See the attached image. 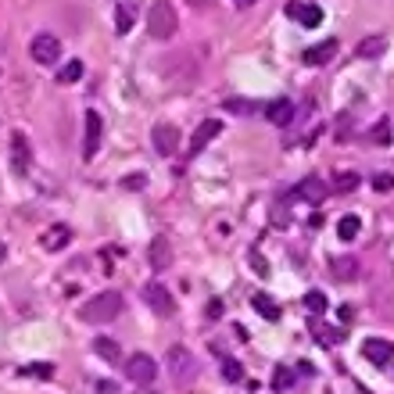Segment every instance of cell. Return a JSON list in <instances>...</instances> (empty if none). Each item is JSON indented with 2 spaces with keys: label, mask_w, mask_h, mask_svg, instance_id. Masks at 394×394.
Listing matches in <instances>:
<instances>
[{
  "label": "cell",
  "mask_w": 394,
  "mask_h": 394,
  "mask_svg": "<svg viewBox=\"0 0 394 394\" xmlns=\"http://www.w3.org/2000/svg\"><path fill=\"white\" fill-rule=\"evenodd\" d=\"M223 376H226L230 384H241V380H244V369H241V362H236V358H223Z\"/></svg>",
  "instance_id": "cell-28"
},
{
  "label": "cell",
  "mask_w": 394,
  "mask_h": 394,
  "mask_svg": "<svg viewBox=\"0 0 394 394\" xmlns=\"http://www.w3.org/2000/svg\"><path fill=\"white\" fill-rule=\"evenodd\" d=\"M362 355H366L373 366H387V362L394 358V344L384 341V337H366L362 341Z\"/></svg>",
  "instance_id": "cell-7"
},
{
  "label": "cell",
  "mask_w": 394,
  "mask_h": 394,
  "mask_svg": "<svg viewBox=\"0 0 394 394\" xmlns=\"http://www.w3.org/2000/svg\"><path fill=\"white\" fill-rule=\"evenodd\" d=\"M287 14H291L294 22H301L305 29L323 25V8H319V4H297V0H291V4H287Z\"/></svg>",
  "instance_id": "cell-9"
},
{
  "label": "cell",
  "mask_w": 394,
  "mask_h": 394,
  "mask_svg": "<svg viewBox=\"0 0 394 394\" xmlns=\"http://www.w3.org/2000/svg\"><path fill=\"white\" fill-rule=\"evenodd\" d=\"M122 186H125V190H140V186H147V176H144V172H136V176H125Z\"/></svg>",
  "instance_id": "cell-31"
},
{
  "label": "cell",
  "mask_w": 394,
  "mask_h": 394,
  "mask_svg": "<svg viewBox=\"0 0 394 394\" xmlns=\"http://www.w3.org/2000/svg\"><path fill=\"white\" fill-rule=\"evenodd\" d=\"M165 366H169V373H172V380L176 384H186L190 376L197 373V366H194V355L186 352V348H169V355H165Z\"/></svg>",
  "instance_id": "cell-4"
},
{
  "label": "cell",
  "mask_w": 394,
  "mask_h": 394,
  "mask_svg": "<svg viewBox=\"0 0 394 394\" xmlns=\"http://www.w3.org/2000/svg\"><path fill=\"white\" fill-rule=\"evenodd\" d=\"M97 394H119V387H115L112 380H101V384H97Z\"/></svg>",
  "instance_id": "cell-34"
},
{
  "label": "cell",
  "mask_w": 394,
  "mask_h": 394,
  "mask_svg": "<svg viewBox=\"0 0 394 394\" xmlns=\"http://www.w3.org/2000/svg\"><path fill=\"white\" fill-rule=\"evenodd\" d=\"M29 51H33V61H36V65H54V61L61 58V43H58L51 33H40Z\"/></svg>",
  "instance_id": "cell-6"
},
{
  "label": "cell",
  "mask_w": 394,
  "mask_h": 394,
  "mask_svg": "<svg viewBox=\"0 0 394 394\" xmlns=\"http://www.w3.org/2000/svg\"><path fill=\"white\" fill-rule=\"evenodd\" d=\"M61 83H65V86H72V83H79V79H83V61H69V65L65 69H61Z\"/></svg>",
  "instance_id": "cell-26"
},
{
  "label": "cell",
  "mask_w": 394,
  "mask_h": 394,
  "mask_svg": "<svg viewBox=\"0 0 394 394\" xmlns=\"http://www.w3.org/2000/svg\"><path fill=\"white\" fill-rule=\"evenodd\" d=\"M176 11H172L169 0H154V4L147 8V33L154 40H172L176 36Z\"/></svg>",
  "instance_id": "cell-2"
},
{
  "label": "cell",
  "mask_w": 394,
  "mask_h": 394,
  "mask_svg": "<svg viewBox=\"0 0 394 394\" xmlns=\"http://www.w3.org/2000/svg\"><path fill=\"white\" fill-rule=\"evenodd\" d=\"M334 54H337V40H323V43L308 47V51L301 54V61H305V65H326Z\"/></svg>",
  "instance_id": "cell-15"
},
{
  "label": "cell",
  "mask_w": 394,
  "mask_h": 394,
  "mask_svg": "<svg viewBox=\"0 0 394 394\" xmlns=\"http://www.w3.org/2000/svg\"><path fill=\"white\" fill-rule=\"evenodd\" d=\"M130 25H133V8L130 4H119L115 8V33L125 36V33H130Z\"/></svg>",
  "instance_id": "cell-24"
},
{
  "label": "cell",
  "mask_w": 394,
  "mask_h": 394,
  "mask_svg": "<svg viewBox=\"0 0 394 394\" xmlns=\"http://www.w3.org/2000/svg\"><path fill=\"white\" fill-rule=\"evenodd\" d=\"M233 4H236V8H251L255 0H233Z\"/></svg>",
  "instance_id": "cell-36"
},
{
  "label": "cell",
  "mask_w": 394,
  "mask_h": 394,
  "mask_svg": "<svg viewBox=\"0 0 394 394\" xmlns=\"http://www.w3.org/2000/svg\"><path fill=\"white\" fill-rule=\"evenodd\" d=\"M69 241H72V230H69L65 223L47 226V230H43V236H40L43 251H65V247H69Z\"/></svg>",
  "instance_id": "cell-11"
},
{
  "label": "cell",
  "mask_w": 394,
  "mask_h": 394,
  "mask_svg": "<svg viewBox=\"0 0 394 394\" xmlns=\"http://www.w3.org/2000/svg\"><path fill=\"white\" fill-rule=\"evenodd\" d=\"M305 308H308L312 315H323V312H326V294H323V291H308V294H305Z\"/></svg>",
  "instance_id": "cell-27"
},
{
  "label": "cell",
  "mask_w": 394,
  "mask_h": 394,
  "mask_svg": "<svg viewBox=\"0 0 394 394\" xmlns=\"http://www.w3.org/2000/svg\"><path fill=\"white\" fill-rule=\"evenodd\" d=\"M4 258H8V247H4V244H0V265H4Z\"/></svg>",
  "instance_id": "cell-37"
},
{
  "label": "cell",
  "mask_w": 394,
  "mask_h": 394,
  "mask_svg": "<svg viewBox=\"0 0 394 394\" xmlns=\"http://www.w3.org/2000/svg\"><path fill=\"white\" fill-rule=\"evenodd\" d=\"M373 190L391 194L394 190V172H376V176H373Z\"/></svg>",
  "instance_id": "cell-29"
},
{
  "label": "cell",
  "mask_w": 394,
  "mask_h": 394,
  "mask_svg": "<svg viewBox=\"0 0 394 394\" xmlns=\"http://www.w3.org/2000/svg\"><path fill=\"white\" fill-rule=\"evenodd\" d=\"M119 315H122V294L119 291H101L79 305V319L90 323V326H104V323L119 319Z\"/></svg>",
  "instance_id": "cell-1"
},
{
  "label": "cell",
  "mask_w": 394,
  "mask_h": 394,
  "mask_svg": "<svg viewBox=\"0 0 394 394\" xmlns=\"http://www.w3.org/2000/svg\"><path fill=\"white\" fill-rule=\"evenodd\" d=\"M154 151L158 154H176L180 151V130L176 125H169V122H162V125H154Z\"/></svg>",
  "instance_id": "cell-8"
},
{
  "label": "cell",
  "mask_w": 394,
  "mask_h": 394,
  "mask_svg": "<svg viewBox=\"0 0 394 394\" xmlns=\"http://www.w3.org/2000/svg\"><path fill=\"white\" fill-rule=\"evenodd\" d=\"M315 334H319V341H323V344H341V334H337V330H326V326H319Z\"/></svg>",
  "instance_id": "cell-32"
},
{
  "label": "cell",
  "mask_w": 394,
  "mask_h": 394,
  "mask_svg": "<svg viewBox=\"0 0 394 394\" xmlns=\"http://www.w3.org/2000/svg\"><path fill=\"white\" fill-rule=\"evenodd\" d=\"M251 265H255L258 273H269V269H265V262H262V255H258V251H251Z\"/></svg>",
  "instance_id": "cell-35"
},
{
  "label": "cell",
  "mask_w": 394,
  "mask_h": 394,
  "mask_svg": "<svg viewBox=\"0 0 394 394\" xmlns=\"http://www.w3.org/2000/svg\"><path fill=\"white\" fill-rule=\"evenodd\" d=\"M384 47H387L384 36H366V40H358V58H380Z\"/></svg>",
  "instance_id": "cell-20"
},
{
  "label": "cell",
  "mask_w": 394,
  "mask_h": 394,
  "mask_svg": "<svg viewBox=\"0 0 394 394\" xmlns=\"http://www.w3.org/2000/svg\"><path fill=\"white\" fill-rule=\"evenodd\" d=\"M93 352H97L101 358H108V362H122V352H119V344L112 337H97L93 341Z\"/></svg>",
  "instance_id": "cell-21"
},
{
  "label": "cell",
  "mask_w": 394,
  "mask_h": 394,
  "mask_svg": "<svg viewBox=\"0 0 394 394\" xmlns=\"http://www.w3.org/2000/svg\"><path fill=\"white\" fill-rule=\"evenodd\" d=\"M11 151H14V169L25 172L29 169V144H25V136H14L11 140Z\"/></svg>",
  "instance_id": "cell-22"
},
{
  "label": "cell",
  "mask_w": 394,
  "mask_h": 394,
  "mask_svg": "<svg viewBox=\"0 0 394 394\" xmlns=\"http://www.w3.org/2000/svg\"><path fill=\"white\" fill-rule=\"evenodd\" d=\"M169 262H172L169 241H165V236H154V241H151V265H154V269H165Z\"/></svg>",
  "instance_id": "cell-18"
},
{
  "label": "cell",
  "mask_w": 394,
  "mask_h": 394,
  "mask_svg": "<svg viewBox=\"0 0 394 394\" xmlns=\"http://www.w3.org/2000/svg\"><path fill=\"white\" fill-rule=\"evenodd\" d=\"M226 108H230V112H236V115H241V112H251V104H244V101H226Z\"/></svg>",
  "instance_id": "cell-33"
},
{
  "label": "cell",
  "mask_w": 394,
  "mask_h": 394,
  "mask_svg": "<svg viewBox=\"0 0 394 394\" xmlns=\"http://www.w3.org/2000/svg\"><path fill=\"white\" fill-rule=\"evenodd\" d=\"M358 186H362V176H358V172H337L334 183H330V190H334V194H355Z\"/></svg>",
  "instance_id": "cell-16"
},
{
  "label": "cell",
  "mask_w": 394,
  "mask_h": 394,
  "mask_svg": "<svg viewBox=\"0 0 394 394\" xmlns=\"http://www.w3.org/2000/svg\"><path fill=\"white\" fill-rule=\"evenodd\" d=\"M265 115H269V122H276V125H291L294 122V104L291 101H273L265 108Z\"/></svg>",
  "instance_id": "cell-17"
},
{
  "label": "cell",
  "mask_w": 394,
  "mask_h": 394,
  "mask_svg": "<svg viewBox=\"0 0 394 394\" xmlns=\"http://www.w3.org/2000/svg\"><path fill=\"white\" fill-rule=\"evenodd\" d=\"M144 301L151 305L154 315H162V319H169L172 312H176V297L169 294V287H162L158 280H151L147 287H144Z\"/></svg>",
  "instance_id": "cell-5"
},
{
  "label": "cell",
  "mask_w": 394,
  "mask_h": 394,
  "mask_svg": "<svg viewBox=\"0 0 394 394\" xmlns=\"http://www.w3.org/2000/svg\"><path fill=\"white\" fill-rule=\"evenodd\" d=\"M387 130H391V122H387V119L376 122V125H373V144H387V140H391V133H387Z\"/></svg>",
  "instance_id": "cell-30"
},
{
  "label": "cell",
  "mask_w": 394,
  "mask_h": 394,
  "mask_svg": "<svg viewBox=\"0 0 394 394\" xmlns=\"http://www.w3.org/2000/svg\"><path fill=\"white\" fill-rule=\"evenodd\" d=\"M219 133H223V130H219V122H215V119H204L197 130H194V136H190V154H201Z\"/></svg>",
  "instance_id": "cell-13"
},
{
  "label": "cell",
  "mask_w": 394,
  "mask_h": 394,
  "mask_svg": "<svg viewBox=\"0 0 394 394\" xmlns=\"http://www.w3.org/2000/svg\"><path fill=\"white\" fill-rule=\"evenodd\" d=\"M122 373H125V380L147 387V384H154V376H158V362L147 352H136V355H130L122 362Z\"/></svg>",
  "instance_id": "cell-3"
},
{
  "label": "cell",
  "mask_w": 394,
  "mask_h": 394,
  "mask_svg": "<svg viewBox=\"0 0 394 394\" xmlns=\"http://www.w3.org/2000/svg\"><path fill=\"white\" fill-rule=\"evenodd\" d=\"M255 308H258V315H265V319H280V305L269 294H255Z\"/></svg>",
  "instance_id": "cell-25"
},
{
  "label": "cell",
  "mask_w": 394,
  "mask_h": 394,
  "mask_svg": "<svg viewBox=\"0 0 394 394\" xmlns=\"http://www.w3.org/2000/svg\"><path fill=\"white\" fill-rule=\"evenodd\" d=\"M330 273H334V280H341V283H352L362 273V265L352 255H337V258H330Z\"/></svg>",
  "instance_id": "cell-14"
},
{
  "label": "cell",
  "mask_w": 394,
  "mask_h": 394,
  "mask_svg": "<svg viewBox=\"0 0 394 394\" xmlns=\"http://www.w3.org/2000/svg\"><path fill=\"white\" fill-rule=\"evenodd\" d=\"M358 233H362V219L358 215H344L341 223H337V236H341L344 244H352Z\"/></svg>",
  "instance_id": "cell-19"
},
{
  "label": "cell",
  "mask_w": 394,
  "mask_h": 394,
  "mask_svg": "<svg viewBox=\"0 0 394 394\" xmlns=\"http://www.w3.org/2000/svg\"><path fill=\"white\" fill-rule=\"evenodd\" d=\"M294 387V369L291 366H276L273 369V391H291Z\"/></svg>",
  "instance_id": "cell-23"
},
{
  "label": "cell",
  "mask_w": 394,
  "mask_h": 394,
  "mask_svg": "<svg viewBox=\"0 0 394 394\" xmlns=\"http://www.w3.org/2000/svg\"><path fill=\"white\" fill-rule=\"evenodd\" d=\"M294 194L301 197V201H308V204H323V201H326V194H330V186H326L323 180L308 176V180H301V183L294 186Z\"/></svg>",
  "instance_id": "cell-12"
},
{
  "label": "cell",
  "mask_w": 394,
  "mask_h": 394,
  "mask_svg": "<svg viewBox=\"0 0 394 394\" xmlns=\"http://www.w3.org/2000/svg\"><path fill=\"white\" fill-rule=\"evenodd\" d=\"M83 119H86V144H83V158L90 162V158L97 154V147H101V133H104V122H101V115H97V112H86Z\"/></svg>",
  "instance_id": "cell-10"
}]
</instances>
